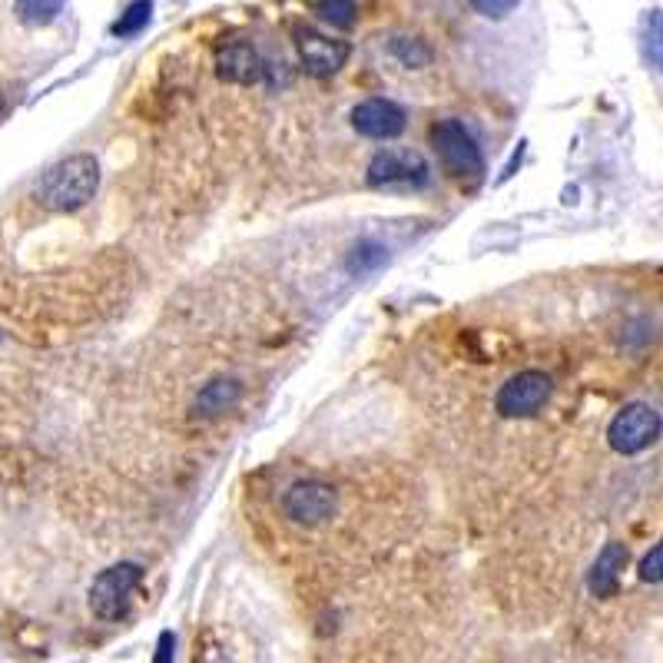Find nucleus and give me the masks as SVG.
<instances>
[{"label": "nucleus", "mask_w": 663, "mask_h": 663, "mask_svg": "<svg viewBox=\"0 0 663 663\" xmlns=\"http://www.w3.org/2000/svg\"><path fill=\"white\" fill-rule=\"evenodd\" d=\"M143 581V568L133 561H120L106 568L93 584H90V611L100 621H120L130 611L133 591Z\"/></svg>", "instance_id": "obj_3"}, {"label": "nucleus", "mask_w": 663, "mask_h": 663, "mask_svg": "<svg viewBox=\"0 0 663 663\" xmlns=\"http://www.w3.org/2000/svg\"><path fill=\"white\" fill-rule=\"evenodd\" d=\"M432 146L442 156L445 169L462 179V183H481L485 173V159L478 149V139L468 133V126L462 120H442L432 130Z\"/></svg>", "instance_id": "obj_2"}, {"label": "nucleus", "mask_w": 663, "mask_h": 663, "mask_svg": "<svg viewBox=\"0 0 663 663\" xmlns=\"http://www.w3.org/2000/svg\"><path fill=\"white\" fill-rule=\"evenodd\" d=\"M173 654H176V634H173V631H163L159 641H156L153 663H173Z\"/></svg>", "instance_id": "obj_19"}, {"label": "nucleus", "mask_w": 663, "mask_h": 663, "mask_svg": "<svg viewBox=\"0 0 663 663\" xmlns=\"http://www.w3.org/2000/svg\"><path fill=\"white\" fill-rule=\"evenodd\" d=\"M661 578H663L661 548H651V551H648V558L641 561V581H648V584H657Z\"/></svg>", "instance_id": "obj_18"}, {"label": "nucleus", "mask_w": 663, "mask_h": 663, "mask_svg": "<svg viewBox=\"0 0 663 663\" xmlns=\"http://www.w3.org/2000/svg\"><path fill=\"white\" fill-rule=\"evenodd\" d=\"M551 375L545 372H518L515 379H508L495 398L498 412L505 418H528L535 412L545 408V402L551 398Z\"/></svg>", "instance_id": "obj_7"}, {"label": "nucleus", "mask_w": 663, "mask_h": 663, "mask_svg": "<svg viewBox=\"0 0 663 663\" xmlns=\"http://www.w3.org/2000/svg\"><path fill=\"white\" fill-rule=\"evenodd\" d=\"M392 53H395V56H402V63H405V66H412V70H418V66H425V63L432 60L428 46H425V43H418V40H412V37H398V40L392 43Z\"/></svg>", "instance_id": "obj_16"}, {"label": "nucleus", "mask_w": 663, "mask_h": 663, "mask_svg": "<svg viewBox=\"0 0 663 663\" xmlns=\"http://www.w3.org/2000/svg\"><path fill=\"white\" fill-rule=\"evenodd\" d=\"M315 10L322 20H329L332 27H352L355 23V0H315Z\"/></svg>", "instance_id": "obj_15"}, {"label": "nucleus", "mask_w": 663, "mask_h": 663, "mask_svg": "<svg viewBox=\"0 0 663 663\" xmlns=\"http://www.w3.org/2000/svg\"><path fill=\"white\" fill-rule=\"evenodd\" d=\"M372 189H422L428 186V159L415 149H382L365 169Z\"/></svg>", "instance_id": "obj_4"}, {"label": "nucleus", "mask_w": 663, "mask_h": 663, "mask_svg": "<svg viewBox=\"0 0 663 663\" xmlns=\"http://www.w3.org/2000/svg\"><path fill=\"white\" fill-rule=\"evenodd\" d=\"M349 120H352V130L365 139H395V136H402V130L408 123L405 110L395 100H385V96L362 100L352 110Z\"/></svg>", "instance_id": "obj_9"}, {"label": "nucleus", "mask_w": 663, "mask_h": 663, "mask_svg": "<svg viewBox=\"0 0 663 663\" xmlns=\"http://www.w3.org/2000/svg\"><path fill=\"white\" fill-rule=\"evenodd\" d=\"M518 3H521V0H472V7H475L478 13L491 17V20H501V17L511 13Z\"/></svg>", "instance_id": "obj_17"}, {"label": "nucleus", "mask_w": 663, "mask_h": 663, "mask_svg": "<svg viewBox=\"0 0 663 663\" xmlns=\"http://www.w3.org/2000/svg\"><path fill=\"white\" fill-rule=\"evenodd\" d=\"M100 186V163L90 153H73L50 166L37 183V199L53 213H73L93 199Z\"/></svg>", "instance_id": "obj_1"}, {"label": "nucleus", "mask_w": 663, "mask_h": 663, "mask_svg": "<svg viewBox=\"0 0 663 663\" xmlns=\"http://www.w3.org/2000/svg\"><path fill=\"white\" fill-rule=\"evenodd\" d=\"M66 0H17L13 3V13L20 23L27 27H43V23H53L56 13L63 10Z\"/></svg>", "instance_id": "obj_13"}, {"label": "nucleus", "mask_w": 663, "mask_h": 663, "mask_svg": "<svg viewBox=\"0 0 663 663\" xmlns=\"http://www.w3.org/2000/svg\"><path fill=\"white\" fill-rule=\"evenodd\" d=\"M149 17H153V3H149V0H133V3L123 10V17L113 23V33H116V37L139 33V30L149 23Z\"/></svg>", "instance_id": "obj_14"}, {"label": "nucleus", "mask_w": 663, "mask_h": 663, "mask_svg": "<svg viewBox=\"0 0 663 663\" xmlns=\"http://www.w3.org/2000/svg\"><path fill=\"white\" fill-rule=\"evenodd\" d=\"M0 113H3V93H0Z\"/></svg>", "instance_id": "obj_20"}, {"label": "nucleus", "mask_w": 663, "mask_h": 663, "mask_svg": "<svg viewBox=\"0 0 663 663\" xmlns=\"http://www.w3.org/2000/svg\"><path fill=\"white\" fill-rule=\"evenodd\" d=\"M282 515L302 528L325 525L339 511V495L325 481H296L282 491Z\"/></svg>", "instance_id": "obj_6"}, {"label": "nucleus", "mask_w": 663, "mask_h": 663, "mask_svg": "<svg viewBox=\"0 0 663 663\" xmlns=\"http://www.w3.org/2000/svg\"><path fill=\"white\" fill-rule=\"evenodd\" d=\"M661 438V415L654 405L634 402L628 408H621L608 428V442L618 455H638L648 452L654 442Z\"/></svg>", "instance_id": "obj_5"}, {"label": "nucleus", "mask_w": 663, "mask_h": 663, "mask_svg": "<svg viewBox=\"0 0 663 663\" xmlns=\"http://www.w3.org/2000/svg\"><path fill=\"white\" fill-rule=\"evenodd\" d=\"M216 76L222 83H259L266 76V63L246 40H226L216 46Z\"/></svg>", "instance_id": "obj_10"}, {"label": "nucleus", "mask_w": 663, "mask_h": 663, "mask_svg": "<svg viewBox=\"0 0 663 663\" xmlns=\"http://www.w3.org/2000/svg\"><path fill=\"white\" fill-rule=\"evenodd\" d=\"M624 568H628V548L618 545V541L604 545V551L598 555V561H594L591 571H588V591H591L598 601L614 598L618 588H621V574H624Z\"/></svg>", "instance_id": "obj_11"}, {"label": "nucleus", "mask_w": 663, "mask_h": 663, "mask_svg": "<svg viewBox=\"0 0 663 663\" xmlns=\"http://www.w3.org/2000/svg\"><path fill=\"white\" fill-rule=\"evenodd\" d=\"M239 395H242V385L236 379H213L196 395V412L199 415H222L239 402Z\"/></svg>", "instance_id": "obj_12"}, {"label": "nucleus", "mask_w": 663, "mask_h": 663, "mask_svg": "<svg viewBox=\"0 0 663 663\" xmlns=\"http://www.w3.org/2000/svg\"><path fill=\"white\" fill-rule=\"evenodd\" d=\"M296 50H299L302 66L312 76H335L345 66L349 53H352L349 40L325 37V33H319L312 27H296Z\"/></svg>", "instance_id": "obj_8"}]
</instances>
